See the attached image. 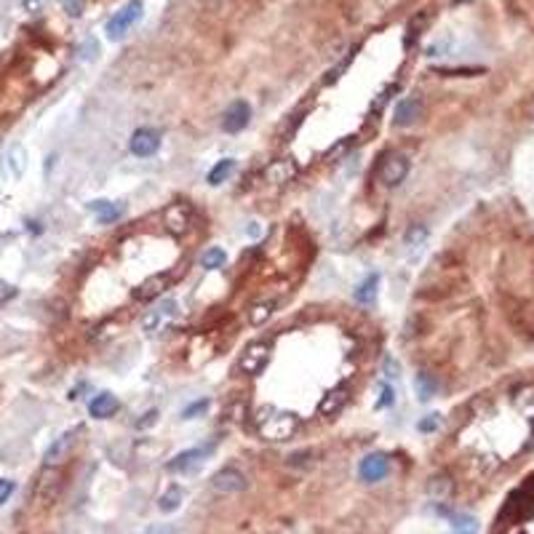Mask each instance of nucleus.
I'll return each instance as SVG.
<instances>
[{
  "mask_svg": "<svg viewBox=\"0 0 534 534\" xmlns=\"http://www.w3.org/2000/svg\"><path fill=\"white\" fill-rule=\"evenodd\" d=\"M436 390H438V385H436V379H433L430 374L422 372V374L414 376V393H417V400H422V403H425V400H430L433 396H436Z\"/></svg>",
  "mask_w": 534,
  "mask_h": 534,
  "instance_id": "22",
  "label": "nucleus"
},
{
  "mask_svg": "<svg viewBox=\"0 0 534 534\" xmlns=\"http://www.w3.org/2000/svg\"><path fill=\"white\" fill-rule=\"evenodd\" d=\"M451 534H478V521L473 516H460L451 523Z\"/></svg>",
  "mask_w": 534,
  "mask_h": 534,
  "instance_id": "28",
  "label": "nucleus"
},
{
  "mask_svg": "<svg viewBox=\"0 0 534 534\" xmlns=\"http://www.w3.org/2000/svg\"><path fill=\"white\" fill-rule=\"evenodd\" d=\"M208 409V400H195V403H190L187 409L182 412V420H195V414H201V412H206Z\"/></svg>",
  "mask_w": 534,
  "mask_h": 534,
  "instance_id": "30",
  "label": "nucleus"
},
{
  "mask_svg": "<svg viewBox=\"0 0 534 534\" xmlns=\"http://www.w3.org/2000/svg\"><path fill=\"white\" fill-rule=\"evenodd\" d=\"M182 502H184V489H182V486H169V489L160 494L158 508H160V513H174V510H179Z\"/></svg>",
  "mask_w": 534,
  "mask_h": 534,
  "instance_id": "21",
  "label": "nucleus"
},
{
  "mask_svg": "<svg viewBox=\"0 0 534 534\" xmlns=\"http://www.w3.org/2000/svg\"><path fill=\"white\" fill-rule=\"evenodd\" d=\"M211 486H214L217 492H222V494H235V492H243V489L249 486V481H246V475H243L241 470L225 468V470H219V473L211 478Z\"/></svg>",
  "mask_w": 534,
  "mask_h": 534,
  "instance_id": "10",
  "label": "nucleus"
},
{
  "mask_svg": "<svg viewBox=\"0 0 534 534\" xmlns=\"http://www.w3.org/2000/svg\"><path fill=\"white\" fill-rule=\"evenodd\" d=\"M406 174H409V160H406V155H388V158L382 160V166H379V182L385 184V187H396V184H400L403 179H406Z\"/></svg>",
  "mask_w": 534,
  "mask_h": 534,
  "instance_id": "6",
  "label": "nucleus"
},
{
  "mask_svg": "<svg viewBox=\"0 0 534 534\" xmlns=\"http://www.w3.org/2000/svg\"><path fill=\"white\" fill-rule=\"evenodd\" d=\"M142 13H145V3L142 0H129L115 16H109L107 27H105L109 40H123V37L129 35V30L142 19Z\"/></svg>",
  "mask_w": 534,
  "mask_h": 534,
  "instance_id": "2",
  "label": "nucleus"
},
{
  "mask_svg": "<svg viewBox=\"0 0 534 534\" xmlns=\"http://www.w3.org/2000/svg\"><path fill=\"white\" fill-rule=\"evenodd\" d=\"M97 54H99V43L94 40V37H88V40L83 43V49H81V59L91 61L94 57H97Z\"/></svg>",
  "mask_w": 534,
  "mask_h": 534,
  "instance_id": "31",
  "label": "nucleus"
},
{
  "mask_svg": "<svg viewBox=\"0 0 534 534\" xmlns=\"http://www.w3.org/2000/svg\"><path fill=\"white\" fill-rule=\"evenodd\" d=\"M385 372H388V379H396L400 369L396 366V361H393V358H388V361H385Z\"/></svg>",
  "mask_w": 534,
  "mask_h": 534,
  "instance_id": "36",
  "label": "nucleus"
},
{
  "mask_svg": "<svg viewBox=\"0 0 534 534\" xmlns=\"http://www.w3.org/2000/svg\"><path fill=\"white\" fill-rule=\"evenodd\" d=\"M297 171L299 169H297V163H294L292 158H280V160H273L265 169V179L273 184H286L297 177Z\"/></svg>",
  "mask_w": 534,
  "mask_h": 534,
  "instance_id": "11",
  "label": "nucleus"
},
{
  "mask_svg": "<svg viewBox=\"0 0 534 534\" xmlns=\"http://www.w3.org/2000/svg\"><path fill=\"white\" fill-rule=\"evenodd\" d=\"M37 6H40V0H25V8H27V11H35Z\"/></svg>",
  "mask_w": 534,
  "mask_h": 534,
  "instance_id": "37",
  "label": "nucleus"
},
{
  "mask_svg": "<svg viewBox=\"0 0 534 534\" xmlns=\"http://www.w3.org/2000/svg\"><path fill=\"white\" fill-rule=\"evenodd\" d=\"M267 364H270V345H267V342H251V345H246L241 352V361H238L241 372L249 376L262 374Z\"/></svg>",
  "mask_w": 534,
  "mask_h": 534,
  "instance_id": "4",
  "label": "nucleus"
},
{
  "mask_svg": "<svg viewBox=\"0 0 534 534\" xmlns=\"http://www.w3.org/2000/svg\"><path fill=\"white\" fill-rule=\"evenodd\" d=\"M160 147V134L155 129H139L131 136V153L136 158H150Z\"/></svg>",
  "mask_w": 534,
  "mask_h": 534,
  "instance_id": "9",
  "label": "nucleus"
},
{
  "mask_svg": "<svg viewBox=\"0 0 534 534\" xmlns=\"http://www.w3.org/2000/svg\"><path fill=\"white\" fill-rule=\"evenodd\" d=\"M436 427H438V414H427L425 420L420 422V430H422V433H433Z\"/></svg>",
  "mask_w": 534,
  "mask_h": 534,
  "instance_id": "33",
  "label": "nucleus"
},
{
  "mask_svg": "<svg viewBox=\"0 0 534 534\" xmlns=\"http://www.w3.org/2000/svg\"><path fill=\"white\" fill-rule=\"evenodd\" d=\"M348 400H350V390L345 388V385H340V388L328 390L326 396L321 398V406H318V412L324 414V417H334V414H340L345 406H348Z\"/></svg>",
  "mask_w": 534,
  "mask_h": 534,
  "instance_id": "12",
  "label": "nucleus"
},
{
  "mask_svg": "<svg viewBox=\"0 0 534 534\" xmlns=\"http://www.w3.org/2000/svg\"><path fill=\"white\" fill-rule=\"evenodd\" d=\"M249 121H251V107H249V102L238 99V102H232L230 107L225 109V115H222V129L227 134H238L249 126Z\"/></svg>",
  "mask_w": 534,
  "mask_h": 534,
  "instance_id": "7",
  "label": "nucleus"
},
{
  "mask_svg": "<svg viewBox=\"0 0 534 534\" xmlns=\"http://www.w3.org/2000/svg\"><path fill=\"white\" fill-rule=\"evenodd\" d=\"M208 454H211V446H208V449L206 446H198V449L179 451L174 460H169L166 470H169V473H177V475H193L203 468V462L208 460Z\"/></svg>",
  "mask_w": 534,
  "mask_h": 534,
  "instance_id": "3",
  "label": "nucleus"
},
{
  "mask_svg": "<svg viewBox=\"0 0 534 534\" xmlns=\"http://www.w3.org/2000/svg\"><path fill=\"white\" fill-rule=\"evenodd\" d=\"M425 241H427V230L425 227H420V225H414L412 230L406 232V249L409 251H422V246H425Z\"/></svg>",
  "mask_w": 534,
  "mask_h": 534,
  "instance_id": "26",
  "label": "nucleus"
},
{
  "mask_svg": "<svg viewBox=\"0 0 534 534\" xmlns=\"http://www.w3.org/2000/svg\"><path fill=\"white\" fill-rule=\"evenodd\" d=\"M155 420H158V412H147V414H145V420H139V422H136V427H150V425H155Z\"/></svg>",
  "mask_w": 534,
  "mask_h": 534,
  "instance_id": "35",
  "label": "nucleus"
},
{
  "mask_svg": "<svg viewBox=\"0 0 534 534\" xmlns=\"http://www.w3.org/2000/svg\"><path fill=\"white\" fill-rule=\"evenodd\" d=\"M163 222H166V227H169L171 232H184L187 230V225H190V208L184 206V203H171L166 211H163Z\"/></svg>",
  "mask_w": 534,
  "mask_h": 534,
  "instance_id": "15",
  "label": "nucleus"
},
{
  "mask_svg": "<svg viewBox=\"0 0 534 534\" xmlns=\"http://www.w3.org/2000/svg\"><path fill=\"white\" fill-rule=\"evenodd\" d=\"M376 289H379V275L376 273H372L369 278L355 289V302H361V304H372L374 302V297H376Z\"/></svg>",
  "mask_w": 534,
  "mask_h": 534,
  "instance_id": "23",
  "label": "nucleus"
},
{
  "mask_svg": "<svg viewBox=\"0 0 534 534\" xmlns=\"http://www.w3.org/2000/svg\"><path fill=\"white\" fill-rule=\"evenodd\" d=\"M256 433L265 438V441H286L297 433L299 427V417L294 412H278L273 406H265L259 409L254 417Z\"/></svg>",
  "mask_w": 534,
  "mask_h": 534,
  "instance_id": "1",
  "label": "nucleus"
},
{
  "mask_svg": "<svg viewBox=\"0 0 534 534\" xmlns=\"http://www.w3.org/2000/svg\"><path fill=\"white\" fill-rule=\"evenodd\" d=\"M427 494L436 502H446L451 497V478L449 475H433L427 484Z\"/></svg>",
  "mask_w": 534,
  "mask_h": 534,
  "instance_id": "20",
  "label": "nucleus"
},
{
  "mask_svg": "<svg viewBox=\"0 0 534 534\" xmlns=\"http://www.w3.org/2000/svg\"><path fill=\"white\" fill-rule=\"evenodd\" d=\"M6 166L11 171L13 179H22L27 171V150L22 145H11L8 155H6Z\"/></svg>",
  "mask_w": 534,
  "mask_h": 534,
  "instance_id": "18",
  "label": "nucleus"
},
{
  "mask_svg": "<svg viewBox=\"0 0 534 534\" xmlns=\"http://www.w3.org/2000/svg\"><path fill=\"white\" fill-rule=\"evenodd\" d=\"M420 112H422L420 99H414V97L400 99L398 105H396V118H393V123L400 126V129H406V126H412V123L420 118Z\"/></svg>",
  "mask_w": 534,
  "mask_h": 534,
  "instance_id": "14",
  "label": "nucleus"
},
{
  "mask_svg": "<svg viewBox=\"0 0 534 534\" xmlns=\"http://www.w3.org/2000/svg\"><path fill=\"white\" fill-rule=\"evenodd\" d=\"M118 409H121V400L115 398L112 393H99V396H94V400L88 403V412H91L94 420H109Z\"/></svg>",
  "mask_w": 534,
  "mask_h": 534,
  "instance_id": "13",
  "label": "nucleus"
},
{
  "mask_svg": "<svg viewBox=\"0 0 534 534\" xmlns=\"http://www.w3.org/2000/svg\"><path fill=\"white\" fill-rule=\"evenodd\" d=\"M75 436H78V430H67L64 436L57 438L49 446V451H46V465H59V462L70 454V449H73Z\"/></svg>",
  "mask_w": 534,
  "mask_h": 534,
  "instance_id": "16",
  "label": "nucleus"
},
{
  "mask_svg": "<svg viewBox=\"0 0 534 534\" xmlns=\"http://www.w3.org/2000/svg\"><path fill=\"white\" fill-rule=\"evenodd\" d=\"M88 208L97 214V219L102 222V225H109V222H115V219L123 214L121 203H112V201H91Z\"/></svg>",
  "mask_w": 534,
  "mask_h": 534,
  "instance_id": "19",
  "label": "nucleus"
},
{
  "mask_svg": "<svg viewBox=\"0 0 534 534\" xmlns=\"http://www.w3.org/2000/svg\"><path fill=\"white\" fill-rule=\"evenodd\" d=\"M451 3H454V6H462V3H470V0H451Z\"/></svg>",
  "mask_w": 534,
  "mask_h": 534,
  "instance_id": "38",
  "label": "nucleus"
},
{
  "mask_svg": "<svg viewBox=\"0 0 534 534\" xmlns=\"http://www.w3.org/2000/svg\"><path fill=\"white\" fill-rule=\"evenodd\" d=\"M388 470H390V465H388V457H385V454H369V457H364L361 465H358V475H361L364 484H376V481H382V478L388 475Z\"/></svg>",
  "mask_w": 534,
  "mask_h": 534,
  "instance_id": "8",
  "label": "nucleus"
},
{
  "mask_svg": "<svg viewBox=\"0 0 534 534\" xmlns=\"http://www.w3.org/2000/svg\"><path fill=\"white\" fill-rule=\"evenodd\" d=\"M13 489H16V484H13V481H8V478H0V505H3L6 499L11 497Z\"/></svg>",
  "mask_w": 534,
  "mask_h": 534,
  "instance_id": "32",
  "label": "nucleus"
},
{
  "mask_svg": "<svg viewBox=\"0 0 534 534\" xmlns=\"http://www.w3.org/2000/svg\"><path fill=\"white\" fill-rule=\"evenodd\" d=\"M177 313H179V304L174 302V299H163V302H160L155 310H150V313L142 318V328H145L147 334H158V331H166V328L174 324Z\"/></svg>",
  "mask_w": 534,
  "mask_h": 534,
  "instance_id": "5",
  "label": "nucleus"
},
{
  "mask_svg": "<svg viewBox=\"0 0 534 534\" xmlns=\"http://www.w3.org/2000/svg\"><path fill=\"white\" fill-rule=\"evenodd\" d=\"M390 403H393V388H390V385H382V398L376 400V409H385Z\"/></svg>",
  "mask_w": 534,
  "mask_h": 534,
  "instance_id": "34",
  "label": "nucleus"
},
{
  "mask_svg": "<svg viewBox=\"0 0 534 534\" xmlns=\"http://www.w3.org/2000/svg\"><path fill=\"white\" fill-rule=\"evenodd\" d=\"M166 286H169V275H153V278H147L145 283L134 292V297L142 299V302H147V299H155Z\"/></svg>",
  "mask_w": 534,
  "mask_h": 534,
  "instance_id": "17",
  "label": "nucleus"
},
{
  "mask_svg": "<svg viewBox=\"0 0 534 534\" xmlns=\"http://www.w3.org/2000/svg\"><path fill=\"white\" fill-rule=\"evenodd\" d=\"M225 262H227V254L222 249H208L206 254L201 256V265L206 267V270H219Z\"/></svg>",
  "mask_w": 534,
  "mask_h": 534,
  "instance_id": "27",
  "label": "nucleus"
},
{
  "mask_svg": "<svg viewBox=\"0 0 534 534\" xmlns=\"http://www.w3.org/2000/svg\"><path fill=\"white\" fill-rule=\"evenodd\" d=\"M59 3H61V8L67 11V16H81L85 6V0H59Z\"/></svg>",
  "mask_w": 534,
  "mask_h": 534,
  "instance_id": "29",
  "label": "nucleus"
},
{
  "mask_svg": "<svg viewBox=\"0 0 534 534\" xmlns=\"http://www.w3.org/2000/svg\"><path fill=\"white\" fill-rule=\"evenodd\" d=\"M273 313H275V302H273V299L254 304V307L249 310V324H251V326H262L265 321H270Z\"/></svg>",
  "mask_w": 534,
  "mask_h": 534,
  "instance_id": "25",
  "label": "nucleus"
},
{
  "mask_svg": "<svg viewBox=\"0 0 534 534\" xmlns=\"http://www.w3.org/2000/svg\"><path fill=\"white\" fill-rule=\"evenodd\" d=\"M232 171H235V160H232V158L219 160L217 166L208 171V184H211V187H219V184H222L225 179H227V177H230Z\"/></svg>",
  "mask_w": 534,
  "mask_h": 534,
  "instance_id": "24",
  "label": "nucleus"
}]
</instances>
